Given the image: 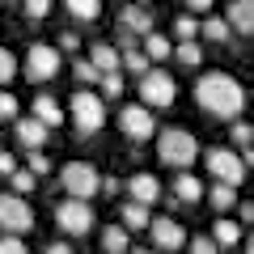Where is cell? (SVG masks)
<instances>
[{
  "label": "cell",
  "mask_w": 254,
  "mask_h": 254,
  "mask_svg": "<svg viewBox=\"0 0 254 254\" xmlns=\"http://www.w3.org/2000/svg\"><path fill=\"white\" fill-rule=\"evenodd\" d=\"M195 102H199L208 115L237 123V119H242V106H246V89L229 72H208V76H199V85H195Z\"/></svg>",
  "instance_id": "1"
},
{
  "label": "cell",
  "mask_w": 254,
  "mask_h": 254,
  "mask_svg": "<svg viewBox=\"0 0 254 254\" xmlns=\"http://www.w3.org/2000/svg\"><path fill=\"white\" fill-rule=\"evenodd\" d=\"M68 119H72V127L81 136L102 131V127H106V98L93 93V89H76L72 98H68Z\"/></svg>",
  "instance_id": "2"
},
{
  "label": "cell",
  "mask_w": 254,
  "mask_h": 254,
  "mask_svg": "<svg viewBox=\"0 0 254 254\" xmlns=\"http://www.w3.org/2000/svg\"><path fill=\"white\" fill-rule=\"evenodd\" d=\"M157 157L174 170H190V161L199 157V140L187 127H165V131H157Z\"/></svg>",
  "instance_id": "3"
},
{
  "label": "cell",
  "mask_w": 254,
  "mask_h": 254,
  "mask_svg": "<svg viewBox=\"0 0 254 254\" xmlns=\"http://www.w3.org/2000/svg\"><path fill=\"white\" fill-rule=\"evenodd\" d=\"M60 182H64V190H68V199H93L102 190V174H98V165H89V161H68L60 170Z\"/></svg>",
  "instance_id": "4"
},
{
  "label": "cell",
  "mask_w": 254,
  "mask_h": 254,
  "mask_svg": "<svg viewBox=\"0 0 254 254\" xmlns=\"http://www.w3.org/2000/svg\"><path fill=\"white\" fill-rule=\"evenodd\" d=\"M174 98H178V85H174L170 72H161V68H148V72L140 76V102H144L148 110H165V106H174Z\"/></svg>",
  "instance_id": "5"
},
{
  "label": "cell",
  "mask_w": 254,
  "mask_h": 254,
  "mask_svg": "<svg viewBox=\"0 0 254 254\" xmlns=\"http://www.w3.org/2000/svg\"><path fill=\"white\" fill-rule=\"evenodd\" d=\"M60 68H64V51L60 47H51V43H34L26 51V76L30 81H55L60 76Z\"/></svg>",
  "instance_id": "6"
},
{
  "label": "cell",
  "mask_w": 254,
  "mask_h": 254,
  "mask_svg": "<svg viewBox=\"0 0 254 254\" xmlns=\"http://www.w3.org/2000/svg\"><path fill=\"white\" fill-rule=\"evenodd\" d=\"M55 225H60L68 237H85L93 225H98L93 203H89V199H64L60 208H55Z\"/></svg>",
  "instance_id": "7"
},
{
  "label": "cell",
  "mask_w": 254,
  "mask_h": 254,
  "mask_svg": "<svg viewBox=\"0 0 254 254\" xmlns=\"http://www.w3.org/2000/svg\"><path fill=\"white\" fill-rule=\"evenodd\" d=\"M0 229L13 233V237H21V233L34 229V208L26 203V195H13V190L0 195Z\"/></svg>",
  "instance_id": "8"
},
{
  "label": "cell",
  "mask_w": 254,
  "mask_h": 254,
  "mask_svg": "<svg viewBox=\"0 0 254 254\" xmlns=\"http://www.w3.org/2000/svg\"><path fill=\"white\" fill-rule=\"evenodd\" d=\"M203 165H208L212 178L225 182V187H242V178H246V161L233 148H208V153H203Z\"/></svg>",
  "instance_id": "9"
},
{
  "label": "cell",
  "mask_w": 254,
  "mask_h": 254,
  "mask_svg": "<svg viewBox=\"0 0 254 254\" xmlns=\"http://www.w3.org/2000/svg\"><path fill=\"white\" fill-rule=\"evenodd\" d=\"M119 131L131 140H153L157 136V123H153V110L144 102H131V106L119 110Z\"/></svg>",
  "instance_id": "10"
},
{
  "label": "cell",
  "mask_w": 254,
  "mask_h": 254,
  "mask_svg": "<svg viewBox=\"0 0 254 254\" xmlns=\"http://www.w3.org/2000/svg\"><path fill=\"white\" fill-rule=\"evenodd\" d=\"M148 233H153V250H182V246H187L182 225L170 220V216H157L153 225H148Z\"/></svg>",
  "instance_id": "11"
},
{
  "label": "cell",
  "mask_w": 254,
  "mask_h": 254,
  "mask_svg": "<svg viewBox=\"0 0 254 254\" xmlns=\"http://www.w3.org/2000/svg\"><path fill=\"white\" fill-rule=\"evenodd\" d=\"M119 30H123V34H153V13L144 9V4H127L123 13H119Z\"/></svg>",
  "instance_id": "12"
},
{
  "label": "cell",
  "mask_w": 254,
  "mask_h": 254,
  "mask_svg": "<svg viewBox=\"0 0 254 254\" xmlns=\"http://www.w3.org/2000/svg\"><path fill=\"white\" fill-rule=\"evenodd\" d=\"M127 195H131V203H157L161 199V182H157V174H131V182H127Z\"/></svg>",
  "instance_id": "13"
},
{
  "label": "cell",
  "mask_w": 254,
  "mask_h": 254,
  "mask_svg": "<svg viewBox=\"0 0 254 254\" xmlns=\"http://www.w3.org/2000/svg\"><path fill=\"white\" fill-rule=\"evenodd\" d=\"M47 136H51V127H43L34 115H30V119H17V144H21V148H30V153H43Z\"/></svg>",
  "instance_id": "14"
},
{
  "label": "cell",
  "mask_w": 254,
  "mask_h": 254,
  "mask_svg": "<svg viewBox=\"0 0 254 254\" xmlns=\"http://www.w3.org/2000/svg\"><path fill=\"white\" fill-rule=\"evenodd\" d=\"M229 26L237 34H254V0H229Z\"/></svg>",
  "instance_id": "15"
},
{
  "label": "cell",
  "mask_w": 254,
  "mask_h": 254,
  "mask_svg": "<svg viewBox=\"0 0 254 254\" xmlns=\"http://www.w3.org/2000/svg\"><path fill=\"white\" fill-rule=\"evenodd\" d=\"M174 199H178V203H199L203 199V182L195 178V174L182 170L178 178H174Z\"/></svg>",
  "instance_id": "16"
},
{
  "label": "cell",
  "mask_w": 254,
  "mask_h": 254,
  "mask_svg": "<svg viewBox=\"0 0 254 254\" xmlns=\"http://www.w3.org/2000/svg\"><path fill=\"white\" fill-rule=\"evenodd\" d=\"M89 60H93V68H98L102 76L106 72H119V68H123V55H119V47H110V43H98L89 51Z\"/></svg>",
  "instance_id": "17"
},
{
  "label": "cell",
  "mask_w": 254,
  "mask_h": 254,
  "mask_svg": "<svg viewBox=\"0 0 254 254\" xmlns=\"http://www.w3.org/2000/svg\"><path fill=\"white\" fill-rule=\"evenodd\" d=\"M102 250L106 254H131V233L123 225H106L102 229Z\"/></svg>",
  "instance_id": "18"
},
{
  "label": "cell",
  "mask_w": 254,
  "mask_h": 254,
  "mask_svg": "<svg viewBox=\"0 0 254 254\" xmlns=\"http://www.w3.org/2000/svg\"><path fill=\"white\" fill-rule=\"evenodd\" d=\"M34 119L43 127H60L64 123V106L55 98H47V93H38V98H34Z\"/></svg>",
  "instance_id": "19"
},
{
  "label": "cell",
  "mask_w": 254,
  "mask_h": 254,
  "mask_svg": "<svg viewBox=\"0 0 254 254\" xmlns=\"http://www.w3.org/2000/svg\"><path fill=\"white\" fill-rule=\"evenodd\" d=\"M153 225V216H148L144 203H123V229L127 233H136V229H148Z\"/></svg>",
  "instance_id": "20"
},
{
  "label": "cell",
  "mask_w": 254,
  "mask_h": 254,
  "mask_svg": "<svg viewBox=\"0 0 254 254\" xmlns=\"http://www.w3.org/2000/svg\"><path fill=\"white\" fill-rule=\"evenodd\" d=\"M212 237H216L220 250H229V246L242 242V225H237V220H216V225H212Z\"/></svg>",
  "instance_id": "21"
},
{
  "label": "cell",
  "mask_w": 254,
  "mask_h": 254,
  "mask_svg": "<svg viewBox=\"0 0 254 254\" xmlns=\"http://www.w3.org/2000/svg\"><path fill=\"white\" fill-rule=\"evenodd\" d=\"M64 9L76 21H98L102 17V0H64Z\"/></svg>",
  "instance_id": "22"
},
{
  "label": "cell",
  "mask_w": 254,
  "mask_h": 254,
  "mask_svg": "<svg viewBox=\"0 0 254 254\" xmlns=\"http://www.w3.org/2000/svg\"><path fill=\"white\" fill-rule=\"evenodd\" d=\"M144 55H148V64H157V60H170L174 47H170V38H165V34H157V30H153V34H144Z\"/></svg>",
  "instance_id": "23"
},
{
  "label": "cell",
  "mask_w": 254,
  "mask_h": 254,
  "mask_svg": "<svg viewBox=\"0 0 254 254\" xmlns=\"http://www.w3.org/2000/svg\"><path fill=\"white\" fill-rule=\"evenodd\" d=\"M72 76H76V89H89V85H102V72L93 68V60H76V64H72Z\"/></svg>",
  "instance_id": "24"
},
{
  "label": "cell",
  "mask_w": 254,
  "mask_h": 254,
  "mask_svg": "<svg viewBox=\"0 0 254 254\" xmlns=\"http://www.w3.org/2000/svg\"><path fill=\"white\" fill-rule=\"evenodd\" d=\"M208 199L216 203V212H225V208H233V203H237V187H225V182H216V187L208 190Z\"/></svg>",
  "instance_id": "25"
},
{
  "label": "cell",
  "mask_w": 254,
  "mask_h": 254,
  "mask_svg": "<svg viewBox=\"0 0 254 254\" xmlns=\"http://www.w3.org/2000/svg\"><path fill=\"white\" fill-rule=\"evenodd\" d=\"M229 30H233V26H229L225 17H208V21L199 26V34H203V38H212V43H225V38H229Z\"/></svg>",
  "instance_id": "26"
},
{
  "label": "cell",
  "mask_w": 254,
  "mask_h": 254,
  "mask_svg": "<svg viewBox=\"0 0 254 254\" xmlns=\"http://www.w3.org/2000/svg\"><path fill=\"white\" fill-rule=\"evenodd\" d=\"M174 55H178V64H187V68H199V64H203L199 43H178V47H174Z\"/></svg>",
  "instance_id": "27"
},
{
  "label": "cell",
  "mask_w": 254,
  "mask_h": 254,
  "mask_svg": "<svg viewBox=\"0 0 254 254\" xmlns=\"http://www.w3.org/2000/svg\"><path fill=\"white\" fill-rule=\"evenodd\" d=\"M102 98H106V102H115V98H123V72H106V76H102Z\"/></svg>",
  "instance_id": "28"
},
{
  "label": "cell",
  "mask_w": 254,
  "mask_h": 254,
  "mask_svg": "<svg viewBox=\"0 0 254 254\" xmlns=\"http://www.w3.org/2000/svg\"><path fill=\"white\" fill-rule=\"evenodd\" d=\"M174 34H178L182 43H195V34H199V21L190 17V13H182V17L174 21Z\"/></svg>",
  "instance_id": "29"
},
{
  "label": "cell",
  "mask_w": 254,
  "mask_h": 254,
  "mask_svg": "<svg viewBox=\"0 0 254 254\" xmlns=\"http://www.w3.org/2000/svg\"><path fill=\"white\" fill-rule=\"evenodd\" d=\"M123 68H127V72H136V76H144L153 64H148L144 51H123Z\"/></svg>",
  "instance_id": "30"
},
{
  "label": "cell",
  "mask_w": 254,
  "mask_h": 254,
  "mask_svg": "<svg viewBox=\"0 0 254 254\" xmlns=\"http://www.w3.org/2000/svg\"><path fill=\"white\" fill-rule=\"evenodd\" d=\"M13 76H17V60H13V51L0 47V85H9Z\"/></svg>",
  "instance_id": "31"
},
{
  "label": "cell",
  "mask_w": 254,
  "mask_h": 254,
  "mask_svg": "<svg viewBox=\"0 0 254 254\" xmlns=\"http://www.w3.org/2000/svg\"><path fill=\"white\" fill-rule=\"evenodd\" d=\"M9 182H13V195H30V190H34V174L30 170H17Z\"/></svg>",
  "instance_id": "32"
},
{
  "label": "cell",
  "mask_w": 254,
  "mask_h": 254,
  "mask_svg": "<svg viewBox=\"0 0 254 254\" xmlns=\"http://www.w3.org/2000/svg\"><path fill=\"white\" fill-rule=\"evenodd\" d=\"M233 144H242V148H254V127H250V123H242V119L233 123Z\"/></svg>",
  "instance_id": "33"
},
{
  "label": "cell",
  "mask_w": 254,
  "mask_h": 254,
  "mask_svg": "<svg viewBox=\"0 0 254 254\" xmlns=\"http://www.w3.org/2000/svg\"><path fill=\"white\" fill-rule=\"evenodd\" d=\"M21 4H26V17L30 21H43L47 13H51V0H21Z\"/></svg>",
  "instance_id": "34"
},
{
  "label": "cell",
  "mask_w": 254,
  "mask_h": 254,
  "mask_svg": "<svg viewBox=\"0 0 254 254\" xmlns=\"http://www.w3.org/2000/svg\"><path fill=\"white\" fill-rule=\"evenodd\" d=\"M190 254H220L216 237H190Z\"/></svg>",
  "instance_id": "35"
},
{
  "label": "cell",
  "mask_w": 254,
  "mask_h": 254,
  "mask_svg": "<svg viewBox=\"0 0 254 254\" xmlns=\"http://www.w3.org/2000/svg\"><path fill=\"white\" fill-rule=\"evenodd\" d=\"M0 254H30V250H26V242H21V237L4 233V237H0Z\"/></svg>",
  "instance_id": "36"
},
{
  "label": "cell",
  "mask_w": 254,
  "mask_h": 254,
  "mask_svg": "<svg viewBox=\"0 0 254 254\" xmlns=\"http://www.w3.org/2000/svg\"><path fill=\"white\" fill-rule=\"evenodd\" d=\"M26 170H30V174L38 178V174H47V170H51V161H47L43 153H30V157H26Z\"/></svg>",
  "instance_id": "37"
},
{
  "label": "cell",
  "mask_w": 254,
  "mask_h": 254,
  "mask_svg": "<svg viewBox=\"0 0 254 254\" xmlns=\"http://www.w3.org/2000/svg\"><path fill=\"white\" fill-rule=\"evenodd\" d=\"M0 119H13L17 123V98L13 93H0Z\"/></svg>",
  "instance_id": "38"
},
{
  "label": "cell",
  "mask_w": 254,
  "mask_h": 254,
  "mask_svg": "<svg viewBox=\"0 0 254 254\" xmlns=\"http://www.w3.org/2000/svg\"><path fill=\"white\" fill-rule=\"evenodd\" d=\"M0 174H4V178L17 174V157H13V153H0Z\"/></svg>",
  "instance_id": "39"
},
{
  "label": "cell",
  "mask_w": 254,
  "mask_h": 254,
  "mask_svg": "<svg viewBox=\"0 0 254 254\" xmlns=\"http://www.w3.org/2000/svg\"><path fill=\"white\" fill-rule=\"evenodd\" d=\"M216 0H187V13H208Z\"/></svg>",
  "instance_id": "40"
},
{
  "label": "cell",
  "mask_w": 254,
  "mask_h": 254,
  "mask_svg": "<svg viewBox=\"0 0 254 254\" xmlns=\"http://www.w3.org/2000/svg\"><path fill=\"white\" fill-rule=\"evenodd\" d=\"M76 47H81L76 34H60V51H76Z\"/></svg>",
  "instance_id": "41"
},
{
  "label": "cell",
  "mask_w": 254,
  "mask_h": 254,
  "mask_svg": "<svg viewBox=\"0 0 254 254\" xmlns=\"http://www.w3.org/2000/svg\"><path fill=\"white\" fill-rule=\"evenodd\" d=\"M47 254H72V246H68V242H51V246H47Z\"/></svg>",
  "instance_id": "42"
},
{
  "label": "cell",
  "mask_w": 254,
  "mask_h": 254,
  "mask_svg": "<svg viewBox=\"0 0 254 254\" xmlns=\"http://www.w3.org/2000/svg\"><path fill=\"white\" fill-rule=\"evenodd\" d=\"M242 220H246V225H254V203H242Z\"/></svg>",
  "instance_id": "43"
},
{
  "label": "cell",
  "mask_w": 254,
  "mask_h": 254,
  "mask_svg": "<svg viewBox=\"0 0 254 254\" xmlns=\"http://www.w3.org/2000/svg\"><path fill=\"white\" fill-rule=\"evenodd\" d=\"M131 254H157V250H153V246H140V250H131Z\"/></svg>",
  "instance_id": "44"
},
{
  "label": "cell",
  "mask_w": 254,
  "mask_h": 254,
  "mask_svg": "<svg viewBox=\"0 0 254 254\" xmlns=\"http://www.w3.org/2000/svg\"><path fill=\"white\" fill-rule=\"evenodd\" d=\"M246 254H254V237H250V242H246Z\"/></svg>",
  "instance_id": "45"
},
{
  "label": "cell",
  "mask_w": 254,
  "mask_h": 254,
  "mask_svg": "<svg viewBox=\"0 0 254 254\" xmlns=\"http://www.w3.org/2000/svg\"><path fill=\"white\" fill-rule=\"evenodd\" d=\"M131 4H144V0H131Z\"/></svg>",
  "instance_id": "46"
}]
</instances>
